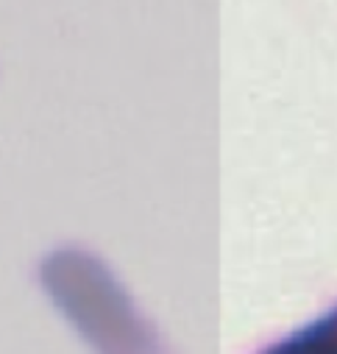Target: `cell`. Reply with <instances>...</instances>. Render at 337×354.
I'll return each instance as SVG.
<instances>
[{"instance_id": "obj_1", "label": "cell", "mask_w": 337, "mask_h": 354, "mask_svg": "<svg viewBox=\"0 0 337 354\" xmlns=\"http://www.w3.org/2000/svg\"><path fill=\"white\" fill-rule=\"evenodd\" d=\"M268 354H337V313L279 343Z\"/></svg>"}]
</instances>
